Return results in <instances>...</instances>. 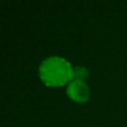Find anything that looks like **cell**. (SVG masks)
<instances>
[{"mask_svg":"<svg viewBox=\"0 0 127 127\" xmlns=\"http://www.w3.org/2000/svg\"><path fill=\"white\" fill-rule=\"evenodd\" d=\"M72 67L64 58L51 56L44 59L39 66V74L42 81L49 86L62 85L71 80Z\"/></svg>","mask_w":127,"mask_h":127,"instance_id":"cell-1","label":"cell"},{"mask_svg":"<svg viewBox=\"0 0 127 127\" xmlns=\"http://www.w3.org/2000/svg\"><path fill=\"white\" fill-rule=\"evenodd\" d=\"M66 93L72 100L83 102L89 96V89L83 80L71 79L66 86Z\"/></svg>","mask_w":127,"mask_h":127,"instance_id":"cell-2","label":"cell"},{"mask_svg":"<svg viewBox=\"0 0 127 127\" xmlns=\"http://www.w3.org/2000/svg\"><path fill=\"white\" fill-rule=\"evenodd\" d=\"M88 74V70L83 67V66H74L72 67V72H71V79H77V80H82L84 79Z\"/></svg>","mask_w":127,"mask_h":127,"instance_id":"cell-3","label":"cell"}]
</instances>
